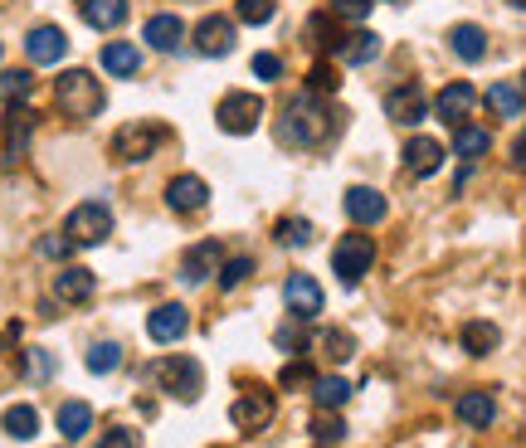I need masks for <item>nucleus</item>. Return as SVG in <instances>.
I'll return each mask as SVG.
<instances>
[{"label":"nucleus","mask_w":526,"mask_h":448,"mask_svg":"<svg viewBox=\"0 0 526 448\" xmlns=\"http://www.w3.org/2000/svg\"><path fill=\"white\" fill-rule=\"evenodd\" d=\"M332 127H337V112L322 103V93H302V98H293V103L283 108L278 137H283L288 147H317V142L332 137Z\"/></svg>","instance_id":"f257e3e1"},{"label":"nucleus","mask_w":526,"mask_h":448,"mask_svg":"<svg viewBox=\"0 0 526 448\" xmlns=\"http://www.w3.org/2000/svg\"><path fill=\"white\" fill-rule=\"evenodd\" d=\"M54 98H59V108L69 112L74 122H93L98 112L108 108V93H103V83L88 74V69H69V74L54 83Z\"/></svg>","instance_id":"f03ea898"},{"label":"nucleus","mask_w":526,"mask_h":448,"mask_svg":"<svg viewBox=\"0 0 526 448\" xmlns=\"http://www.w3.org/2000/svg\"><path fill=\"white\" fill-rule=\"evenodd\" d=\"M151 380H156L166 395H176V400H200L205 371H200V361H190V356H166V361L151 366Z\"/></svg>","instance_id":"7ed1b4c3"},{"label":"nucleus","mask_w":526,"mask_h":448,"mask_svg":"<svg viewBox=\"0 0 526 448\" xmlns=\"http://www.w3.org/2000/svg\"><path fill=\"white\" fill-rule=\"evenodd\" d=\"M371 263H376V239L371 234H341V244L332 249V268H337V278L346 288H356L371 273Z\"/></svg>","instance_id":"20e7f679"},{"label":"nucleus","mask_w":526,"mask_h":448,"mask_svg":"<svg viewBox=\"0 0 526 448\" xmlns=\"http://www.w3.org/2000/svg\"><path fill=\"white\" fill-rule=\"evenodd\" d=\"M64 234L83 244V249H93V244H103L108 234H113V210L103 205V200H83L69 210V224H64Z\"/></svg>","instance_id":"39448f33"},{"label":"nucleus","mask_w":526,"mask_h":448,"mask_svg":"<svg viewBox=\"0 0 526 448\" xmlns=\"http://www.w3.org/2000/svg\"><path fill=\"white\" fill-rule=\"evenodd\" d=\"M166 137H171V127H166V122H127V127L113 137V156H117V161H147V156L161 147Z\"/></svg>","instance_id":"423d86ee"},{"label":"nucleus","mask_w":526,"mask_h":448,"mask_svg":"<svg viewBox=\"0 0 526 448\" xmlns=\"http://www.w3.org/2000/svg\"><path fill=\"white\" fill-rule=\"evenodd\" d=\"M30 137H35V112L25 108V103H15V108L0 117V161L15 166L30 151Z\"/></svg>","instance_id":"0eeeda50"},{"label":"nucleus","mask_w":526,"mask_h":448,"mask_svg":"<svg viewBox=\"0 0 526 448\" xmlns=\"http://www.w3.org/2000/svg\"><path fill=\"white\" fill-rule=\"evenodd\" d=\"M259 117H263V98L259 93H229L225 103H220V127H225L229 137H249L254 127H259Z\"/></svg>","instance_id":"6e6552de"},{"label":"nucleus","mask_w":526,"mask_h":448,"mask_svg":"<svg viewBox=\"0 0 526 448\" xmlns=\"http://www.w3.org/2000/svg\"><path fill=\"white\" fill-rule=\"evenodd\" d=\"M220 263H225V244H220V239H200L186 259H181V273H176V278H181L186 288H200L205 278H220Z\"/></svg>","instance_id":"1a4fd4ad"},{"label":"nucleus","mask_w":526,"mask_h":448,"mask_svg":"<svg viewBox=\"0 0 526 448\" xmlns=\"http://www.w3.org/2000/svg\"><path fill=\"white\" fill-rule=\"evenodd\" d=\"M239 30H234V20L225 15H205L200 25H195V54H205V59H220V54H234V44H239Z\"/></svg>","instance_id":"9d476101"},{"label":"nucleus","mask_w":526,"mask_h":448,"mask_svg":"<svg viewBox=\"0 0 526 448\" xmlns=\"http://www.w3.org/2000/svg\"><path fill=\"white\" fill-rule=\"evenodd\" d=\"M385 112H390V122L414 127V122H424V117H429V98H424V88H419V83H400V88H390V93H385Z\"/></svg>","instance_id":"9b49d317"},{"label":"nucleus","mask_w":526,"mask_h":448,"mask_svg":"<svg viewBox=\"0 0 526 448\" xmlns=\"http://www.w3.org/2000/svg\"><path fill=\"white\" fill-rule=\"evenodd\" d=\"M190 332V312L181 302H161L156 312H147V336L156 346H171V341H181Z\"/></svg>","instance_id":"f8f14e48"},{"label":"nucleus","mask_w":526,"mask_h":448,"mask_svg":"<svg viewBox=\"0 0 526 448\" xmlns=\"http://www.w3.org/2000/svg\"><path fill=\"white\" fill-rule=\"evenodd\" d=\"M283 302H288V312H293L298 322H312V317L322 312V288H317V278L293 273V278L283 283Z\"/></svg>","instance_id":"ddd939ff"},{"label":"nucleus","mask_w":526,"mask_h":448,"mask_svg":"<svg viewBox=\"0 0 526 448\" xmlns=\"http://www.w3.org/2000/svg\"><path fill=\"white\" fill-rule=\"evenodd\" d=\"M25 54H30V64H59L69 54V35L59 25H35L25 35Z\"/></svg>","instance_id":"4468645a"},{"label":"nucleus","mask_w":526,"mask_h":448,"mask_svg":"<svg viewBox=\"0 0 526 448\" xmlns=\"http://www.w3.org/2000/svg\"><path fill=\"white\" fill-rule=\"evenodd\" d=\"M473 103H478L473 83H449V88H439V98H434V112H439L449 127H463V122L473 117Z\"/></svg>","instance_id":"2eb2a0df"},{"label":"nucleus","mask_w":526,"mask_h":448,"mask_svg":"<svg viewBox=\"0 0 526 448\" xmlns=\"http://www.w3.org/2000/svg\"><path fill=\"white\" fill-rule=\"evenodd\" d=\"M229 419H234V429H244V434H259L263 424L273 419V395H263V390H249V395H239V400H234V410H229Z\"/></svg>","instance_id":"dca6fc26"},{"label":"nucleus","mask_w":526,"mask_h":448,"mask_svg":"<svg viewBox=\"0 0 526 448\" xmlns=\"http://www.w3.org/2000/svg\"><path fill=\"white\" fill-rule=\"evenodd\" d=\"M205 200H210V186H205L200 176H176V181L166 186V205H171L176 215H195V210H205Z\"/></svg>","instance_id":"f3484780"},{"label":"nucleus","mask_w":526,"mask_h":448,"mask_svg":"<svg viewBox=\"0 0 526 448\" xmlns=\"http://www.w3.org/2000/svg\"><path fill=\"white\" fill-rule=\"evenodd\" d=\"M93 288H98V278H93L88 268H78V263H64V268L54 273V298L59 302H88Z\"/></svg>","instance_id":"a211bd4d"},{"label":"nucleus","mask_w":526,"mask_h":448,"mask_svg":"<svg viewBox=\"0 0 526 448\" xmlns=\"http://www.w3.org/2000/svg\"><path fill=\"white\" fill-rule=\"evenodd\" d=\"M385 210H390V205H385V195H380V190H371V186H351V190H346V215H351L356 224H380V220H385Z\"/></svg>","instance_id":"6ab92c4d"},{"label":"nucleus","mask_w":526,"mask_h":448,"mask_svg":"<svg viewBox=\"0 0 526 448\" xmlns=\"http://www.w3.org/2000/svg\"><path fill=\"white\" fill-rule=\"evenodd\" d=\"M142 39H147L156 54H176V49H181V39H186V25H181L176 15H151L147 30H142Z\"/></svg>","instance_id":"aec40b11"},{"label":"nucleus","mask_w":526,"mask_h":448,"mask_svg":"<svg viewBox=\"0 0 526 448\" xmlns=\"http://www.w3.org/2000/svg\"><path fill=\"white\" fill-rule=\"evenodd\" d=\"M103 69H108V78H132L142 69V49L127 44V39H108L103 44Z\"/></svg>","instance_id":"412c9836"},{"label":"nucleus","mask_w":526,"mask_h":448,"mask_svg":"<svg viewBox=\"0 0 526 448\" xmlns=\"http://www.w3.org/2000/svg\"><path fill=\"white\" fill-rule=\"evenodd\" d=\"M405 166H410L414 176H434L444 166V147L434 137H410L405 142Z\"/></svg>","instance_id":"4be33fe9"},{"label":"nucleus","mask_w":526,"mask_h":448,"mask_svg":"<svg viewBox=\"0 0 526 448\" xmlns=\"http://www.w3.org/2000/svg\"><path fill=\"white\" fill-rule=\"evenodd\" d=\"M458 419L468 429H488L492 419H497V400H492L488 390H468V395H458Z\"/></svg>","instance_id":"5701e85b"},{"label":"nucleus","mask_w":526,"mask_h":448,"mask_svg":"<svg viewBox=\"0 0 526 448\" xmlns=\"http://www.w3.org/2000/svg\"><path fill=\"white\" fill-rule=\"evenodd\" d=\"M488 108H492V117L512 122V117H522L526 93L517 88V83H492V88H488Z\"/></svg>","instance_id":"b1692460"},{"label":"nucleus","mask_w":526,"mask_h":448,"mask_svg":"<svg viewBox=\"0 0 526 448\" xmlns=\"http://www.w3.org/2000/svg\"><path fill=\"white\" fill-rule=\"evenodd\" d=\"M449 44H453V54H458L463 64H478V59L488 54V35H483L478 25H453Z\"/></svg>","instance_id":"393cba45"},{"label":"nucleus","mask_w":526,"mask_h":448,"mask_svg":"<svg viewBox=\"0 0 526 448\" xmlns=\"http://www.w3.org/2000/svg\"><path fill=\"white\" fill-rule=\"evenodd\" d=\"M83 20L93 30H117L127 20V0H83Z\"/></svg>","instance_id":"a878e982"},{"label":"nucleus","mask_w":526,"mask_h":448,"mask_svg":"<svg viewBox=\"0 0 526 448\" xmlns=\"http://www.w3.org/2000/svg\"><path fill=\"white\" fill-rule=\"evenodd\" d=\"M312 400H317V410H341V405L351 400V380H341V375H317V380H312Z\"/></svg>","instance_id":"bb28decb"},{"label":"nucleus","mask_w":526,"mask_h":448,"mask_svg":"<svg viewBox=\"0 0 526 448\" xmlns=\"http://www.w3.org/2000/svg\"><path fill=\"white\" fill-rule=\"evenodd\" d=\"M30 93H35V78H30V69H5V74H0V103H5V108L30 103Z\"/></svg>","instance_id":"cd10ccee"},{"label":"nucleus","mask_w":526,"mask_h":448,"mask_svg":"<svg viewBox=\"0 0 526 448\" xmlns=\"http://www.w3.org/2000/svg\"><path fill=\"white\" fill-rule=\"evenodd\" d=\"M0 429H5L10 439H35L39 434V410L35 405H10L5 419H0Z\"/></svg>","instance_id":"c85d7f7f"},{"label":"nucleus","mask_w":526,"mask_h":448,"mask_svg":"<svg viewBox=\"0 0 526 448\" xmlns=\"http://www.w3.org/2000/svg\"><path fill=\"white\" fill-rule=\"evenodd\" d=\"M492 147V137L483 127H473V122H463V127H453V151L463 156V161H478L483 151Z\"/></svg>","instance_id":"c756f323"},{"label":"nucleus","mask_w":526,"mask_h":448,"mask_svg":"<svg viewBox=\"0 0 526 448\" xmlns=\"http://www.w3.org/2000/svg\"><path fill=\"white\" fill-rule=\"evenodd\" d=\"M497 341H502V332H497L492 322H468V327H463V351H468V356H492Z\"/></svg>","instance_id":"7c9ffc66"},{"label":"nucleus","mask_w":526,"mask_h":448,"mask_svg":"<svg viewBox=\"0 0 526 448\" xmlns=\"http://www.w3.org/2000/svg\"><path fill=\"white\" fill-rule=\"evenodd\" d=\"M88 429H93V410H88L83 400L59 405V434H64V439H83Z\"/></svg>","instance_id":"2f4dec72"},{"label":"nucleus","mask_w":526,"mask_h":448,"mask_svg":"<svg viewBox=\"0 0 526 448\" xmlns=\"http://www.w3.org/2000/svg\"><path fill=\"white\" fill-rule=\"evenodd\" d=\"M376 54H380V35H371V30H356L341 44V64H371Z\"/></svg>","instance_id":"473e14b6"},{"label":"nucleus","mask_w":526,"mask_h":448,"mask_svg":"<svg viewBox=\"0 0 526 448\" xmlns=\"http://www.w3.org/2000/svg\"><path fill=\"white\" fill-rule=\"evenodd\" d=\"M307 35H312V44H317L322 54H341V44H346V35L332 25V15H312V20H307Z\"/></svg>","instance_id":"72a5a7b5"},{"label":"nucleus","mask_w":526,"mask_h":448,"mask_svg":"<svg viewBox=\"0 0 526 448\" xmlns=\"http://www.w3.org/2000/svg\"><path fill=\"white\" fill-rule=\"evenodd\" d=\"M122 366V346L117 341H98V346H88V371L93 375H113Z\"/></svg>","instance_id":"f704fd0d"},{"label":"nucleus","mask_w":526,"mask_h":448,"mask_svg":"<svg viewBox=\"0 0 526 448\" xmlns=\"http://www.w3.org/2000/svg\"><path fill=\"white\" fill-rule=\"evenodd\" d=\"M249 278H254V259H249V254H239V259H225V263H220V288H225V293L244 288Z\"/></svg>","instance_id":"c9c22d12"},{"label":"nucleus","mask_w":526,"mask_h":448,"mask_svg":"<svg viewBox=\"0 0 526 448\" xmlns=\"http://www.w3.org/2000/svg\"><path fill=\"white\" fill-rule=\"evenodd\" d=\"M273 10H278V0H239V5H234V20H244V25H268Z\"/></svg>","instance_id":"e433bc0d"},{"label":"nucleus","mask_w":526,"mask_h":448,"mask_svg":"<svg viewBox=\"0 0 526 448\" xmlns=\"http://www.w3.org/2000/svg\"><path fill=\"white\" fill-rule=\"evenodd\" d=\"M322 356H332V361H351L356 356V341H351V332H322Z\"/></svg>","instance_id":"4c0bfd02"},{"label":"nucleus","mask_w":526,"mask_h":448,"mask_svg":"<svg viewBox=\"0 0 526 448\" xmlns=\"http://www.w3.org/2000/svg\"><path fill=\"white\" fill-rule=\"evenodd\" d=\"M278 244H288V249L312 244V224L307 220H278Z\"/></svg>","instance_id":"58836bf2"},{"label":"nucleus","mask_w":526,"mask_h":448,"mask_svg":"<svg viewBox=\"0 0 526 448\" xmlns=\"http://www.w3.org/2000/svg\"><path fill=\"white\" fill-rule=\"evenodd\" d=\"M337 69L332 64H312V74H307V93H337Z\"/></svg>","instance_id":"ea45409f"},{"label":"nucleus","mask_w":526,"mask_h":448,"mask_svg":"<svg viewBox=\"0 0 526 448\" xmlns=\"http://www.w3.org/2000/svg\"><path fill=\"white\" fill-rule=\"evenodd\" d=\"M312 439L317 444H337V439H346V424L332 419V414H322V419H312Z\"/></svg>","instance_id":"a19ab883"},{"label":"nucleus","mask_w":526,"mask_h":448,"mask_svg":"<svg viewBox=\"0 0 526 448\" xmlns=\"http://www.w3.org/2000/svg\"><path fill=\"white\" fill-rule=\"evenodd\" d=\"M25 375H30V380H49V375H54V361H49V351L30 346V351H25Z\"/></svg>","instance_id":"79ce46f5"},{"label":"nucleus","mask_w":526,"mask_h":448,"mask_svg":"<svg viewBox=\"0 0 526 448\" xmlns=\"http://www.w3.org/2000/svg\"><path fill=\"white\" fill-rule=\"evenodd\" d=\"M98 448H142V434H137V429H122V424H117V429H108V434L98 439Z\"/></svg>","instance_id":"37998d69"},{"label":"nucleus","mask_w":526,"mask_h":448,"mask_svg":"<svg viewBox=\"0 0 526 448\" xmlns=\"http://www.w3.org/2000/svg\"><path fill=\"white\" fill-rule=\"evenodd\" d=\"M332 15L337 20H366L371 15V0H332Z\"/></svg>","instance_id":"c03bdc74"},{"label":"nucleus","mask_w":526,"mask_h":448,"mask_svg":"<svg viewBox=\"0 0 526 448\" xmlns=\"http://www.w3.org/2000/svg\"><path fill=\"white\" fill-rule=\"evenodd\" d=\"M278 380H283L288 390H298V385H312L317 375H312V366H307V361H293V366H283V375H278Z\"/></svg>","instance_id":"a18cd8bd"},{"label":"nucleus","mask_w":526,"mask_h":448,"mask_svg":"<svg viewBox=\"0 0 526 448\" xmlns=\"http://www.w3.org/2000/svg\"><path fill=\"white\" fill-rule=\"evenodd\" d=\"M69 249H74L69 234H49V239H39V254H44V259H64Z\"/></svg>","instance_id":"49530a36"},{"label":"nucleus","mask_w":526,"mask_h":448,"mask_svg":"<svg viewBox=\"0 0 526 448\" xmlns=\"http://www.w3.org/2000/svg\"><path fill=\"white\" fill-rule=\"evenodd\" d=\"M254 74H259L263 83H273V78L283 74V59H278V54H254Z\"/></svg>","instance_id":"de8ad7c7"},{"label":"nucleus","mask_w":526,"mask_h":448,"mask_svg":"<svg viewBox=\"0 0 526 448\" xmlns=\"http://www.w3.org/2000/svg\"><path fill=\"white\" fill-rule=\"evenodd\" d=\"M512 166H517V171H526V137H517V142H512Z\"/></svg>","instance_id":"09e8293b"},{"label":"nucleus","mask_w":526,"mask_h":448,"mask_svg":"<svg viewBox=\"0 0 526 448\" xmlns=\"http://www.w3.org/2000/svg\"><path fill=\"white\" fill-rule=\"evenodd\" d=\"M507 5H517V10H526V0H507Z\"/></svg>","instance_id":"8fccbe9b"},{"label":"nucleus","mask_w":526,"mask_h":448,"mask_svg":"<svg viewBox=\"0 0 526 448\" xmlns=\"http://www.w3.org/2000/svg\"><path fill=\"white\" fill-rule=\"evenodd\" d=\"M317 448H332V444H317Z\"/></svg>","instance_id":"3c124183"},{"label":"nucleus","mask_w":526,"mask_h":448,"mask_svg":"<svg viewBox=\"0 0 526 448\" xmlns=\"http://www.w3.org/2000/svg\"><path fill=\"white\" fill-rule=\"evenodd\" d=\"M0 54H5V49H0Z\"/></svg>","instance_id":"603ef678"},{"label":"nucleus","mask_w":526,"mask_h":448,"mask_svg":"<svg viewBox=\"0 0 526 448\" xmlns=\"http://www.w3.org/2000/svg\"><path fill=\"white\" fill-rule=\"evenodd\" d=\"M395 5H400V0H395Z\"/></svg>","instance_id":"864d4df0"}]
</instances>
